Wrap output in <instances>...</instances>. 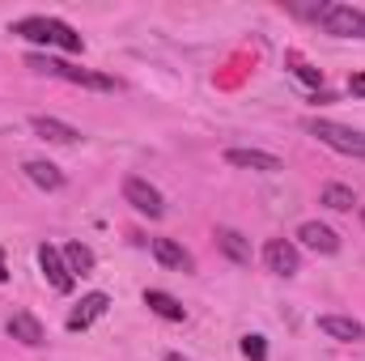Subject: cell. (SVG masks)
I'll list each match as a JSON object with an SVG mask.
<instances>
[{"label":"cell","mask_w":365,"mask_h":361,"mask_svg":"<svg viewBox=\"0 0 365 361\" xmlns=\"http://www.w3.org/2000/svg\"><path fill=\"white\" fill-rule=\"evenodd\" d=\"M13 34H21L26 43H43V47H60V51H68V56H77V51H86V43H81V34L68 26V21H60V17H21V21H13Z\"/></svg>","instance_id":"obj_1"},{"label":"cell","mask_w":365,"mask_h":361,"mask_svg":"<svg viewBox=\"0 0 365 361\" xmlns=\"http://www.w3.org/2000/svg\"><path fill=\"white\" fill-rule=\"evenodd\" d=\"M26 64L34 68V73H47V77H60V81H68V86H86V90H119L115 86V77H106V73H93V68H77V64H68V60H56V56H26Z\"/></svg>","instance_id":"obj_2"},{"label":"cell","mask_w":365,"mask_h":361,"mask_svg":"<svg viewBox=\"0 0 365 361\" xmlns=\"http://www.w3.org/2000/svg\"><path fill=\"white\" fill-rule=\"evenodd\" d=\"M306 132L319 136L327 149L365 162V132H357V128H344V123H336V119H306Z\"/></svg>","instance_id":"obj_3"},{"label":"cell","mask_w":365,"mask_h":361,"mask_svg":"<svg viewBox=\"0 0 365 361\" xmlns=\"http://www.w3.org/2000/svg\"><path fill=\"white\" fill-rule=\"evenodd\" d=\"M314 21L327 34H336V39H365V9H353V4L327 0V4H319V17Z\"/></svg>","instance_id":"obj_4"},{"label":"cell","mask_w":365,"mask_h":361,"mask_svg":"<svg viewBox=\"0 0 365 361\" xmlns=\"http://www.w3.org/2000/svg\"><path fill=\"white\" fill-rule=\"evenodd\" d=\"M123 200H128L136 213L153 217V221L166 213V200H162V191H158L149 179H136V175H132V179H123Z\"/></svg>","instance_id":"obj_5"},{"label":"cell","mask_w":365,"mask_h":361,"mask_svg":"<svg viewBox=\"0 0 365 361\" xmlns=\"http://www.w3.org/2000/svg\"><path fill=\"white\" fill-rule=\"evenodd\" d=\"M38 268H43V276H47V285H51L56 293H73L77 276L68 272V264H64V251H60V247L43 243V247H38Z\"/></svg>","instance_id":"obj_6"},{"label":"cell","mask_w":365,"mask_h":361,"mask_svg":"<svg viewBox=\"0 0 365 361\" xmlns=\"http://www.w3.org/2000/svg\"><path fill=\"white\" fill-rule=\"evenodd\" d=\"M264 264L276 276H293V272L302 268V255H297V247L289 238H268L264 243Z\"/></svg>","instance_id":"obj_7"},{"label":"cell","mask_w":365,"mask_h":361,"mask_svg":"<svg viewBox=\"0 0 365 361\" xmlns=\"http://www.w3.org/2000/svg\"><path fill=\"white\" fill-rule=\"evenodd\" d=\"M4 332L17 340V345H26V349H38L43 340H47V332H43V323L30 315V310H13L9 319H4Z\"/></svg>","instance_id":"obj_8"},{"label":"cell","mask_w":365,"mask_h":361,"mask_svg":"<svg viewBox=\"0 0 365 361\" xmlns=\"http://www.w3.org/2000/svg\"><path fill=\"white\" fill-rule=\"evenodd\" d=\"M225 162L238 166V171H259V175L284 171V162H280L276 153H264V149H225Z\"/></svg>","instance_id":"obj_9"},{"label":"cell","mask_w":365,"mask_h":361,"mask_svg":"<svg viewBox=\"0 0 365 361\" xmlns=\"http://www.w3.org/2000/svg\"><path fill=\"white\" fill-rule=\"evenodd\" d=\"M106 306H110V298H106V293H86V298L68 310L64 327H68V332H86L93 319H102V315H106Z\"/></svg>","instance_id":"obj_10"},{"label":"cell","mask_w":365,"mask_h":361,"mask_svg":"<svg viewBox=\"0 0 365 361\" xmlns=\"http://www.w3.org/2000/svg\"><path fill=\"white\" fill-rule=\"evenodd\" d=\"M297 238H302L310 251H319V255H336V251H340V234H336L331 225H323V221H302V225H297Z\"/></svg>","instance_id":"obj_11"},{"label":"cell","mask_w":365,"mask_h":361,"mask_svg":"<svg viewBox=\"0 0 365 361\" xmlns=\"http://www.w3.org/2000/svg\"><path fill=\"white\" fill-rule=\"evenodd\" d=\"M319 332L331 336V340H340V345H357V340H365V327L357 323V319H349V315H319Z\"/></svg>","instance_id":"obj_12"},{"label":"cell","mask_w":365,"mask_h":361,"mask_svg":"<svg viewBox=\"0 0 365 361\" xmlns=\"http://www.w3.org/2000/svg\"><path fill=\"white\" fill-rule=\"evenodd\" d=\"M30 128H34L43 141H51V145H77V141H81V132H77L73 123L51 119V115H34V119H30Z\"/></svg>","instance_id":"obj_13"},{"label":"cell","mask_w":365,"mask_h":361,"mask_svg":"<svg viewBox=\"0 0 365 361\" xmlns=\"http://www.w3.org/2000/svg\"><path fill=\"white\" fill-rule=\"evenodd\" d=\"M153 255H158V264H166V268L175 272H191L195 268V260H191V251L175 243V238H153Z\"/></svg>","instance_id":"obj_14"},{"label":"cell","mask_w":365,"mask_h":361,"mask_svg":"<svg viewBox=\"0 0 365 361\" xmlns=\"http://www.w3.org/2000/svg\"><path fill=\"white\" fill-rule=\"evenodd\" d=\"M145 306H149L158 319H170V323H182V319H187L182 302L175 293H166V289H145Z\"/></svg>","instance_id":"obj_15"},{"label":"cell","mask_w":365,"mask_h":361,"mask_svg":"<svg viewBox=\"0 0 365 361\" xmlns=\"http://www.w3.org/2000/svg\"><path fill=\"white\" fill-rule=\"evenodd\" d=\"M217 247L225 251V260H234V264H242V268L251 264V238H247V234L221 225V230H217Z\"/></svg>","instance_id":"obj_16"},{"label":"cell","mask_w":365,"mask_h":361,"mask_svg":"<svg viewBox=\"0 0 365 361\" xmlns=\"http://www.w3.org/2000/svg\"><path fill=\"white\" fill-rule=\"evenodd\" d=\"M26 179L34 183V187H43V191H60V187H64V171L34 158V162H26Z\"/></svg>","instance_id":"obj_17"},{"label":"cell","mask_w":365,"mask_h":361,"mask_svg":"<svg viewBox=\"0 0 365 361\" xmlns=\"http://www.w3.org/2000/svg\"><path fill=\"white\" fill-rule=\"evenodd\" d=\"M319 204L331 208V213H349V208L357 204V195H353V187H344V183H327L323 195H319Z\"/></svg>","instance_id":"obj_18"},{"label":"cell","mask_w":365,"mask_h":361,"mask_svg":"<svg viewBox=\"0 0 365 361\" xmlns=\"http://www.w3.org/2000/svg\"><path fill=\"white\" fill-rule=\"evenodd\" d=\"M64 264H68L73 276H77V272H90L93 268V251L86 247V243H68V247H64Z\"/></svg>","instance_id":"obj_19"},{"label":"cell","mask_w":365,"mask_h":361,"mask_svg":"<svg viewBox=\"0 0 365 361\" xmlns=\"http://www.w3.org/2000/svg\"><path fill=\"white\" fill-rule=\"evenodd\" d=\"M289 64H293V77H297V81H306V86H323V73L310 68L302 56H289Z\"/></svg>","instance_id":"obj_20"},{"label":"cell","mask_w":365,"mask_h":361,"mask_svg":"<svg viewBox=\"0 0 365 361\" xmlns=\"http://www.w3.org/2000/svg\"><path fill=\"white\" fill-rule=\"evenodd\" d=\"M242 357L247 361H268V345H264V336H242Z\"/></svg>","instance_id":"obj_21"},{"label":"cell","mask_w":365,"mask_h":361,"mask_svg":"<svg viewBox=\"0 0 365 361\" xmlns=\"http://www.w3.org/2000/svg\"><path fill=\"white\" fill-rule=\"evenodd\" d=\"M349 93H353V98H365V73H353V77H349Z\"/></svg>","instance_id":"obj_22"},{"label":"cell","mask_w":365,"mask_h":361,"mask_svg":"<svg viewBox=\"0 0 365 361\" xmlns=\"http://www.w3.org/2000/svg\"><path fill=\"white\" fill-rule=\"evenodd\" d=\"M9 280V264H4V251H0V285Z\"/></svg>","instance_id":"obj_23"},{"label":"cell","mask_w":365,"mask_h":361,"mask_svg":"<svg viewBox=\"0 0 365 361\" xmlns=\"http://www.w3.org/2000/svg\"><path fill=\"white\" fill-rule=\"evenodd\" d=\"M361 221H365V208H361Z\"/></svg>","instance_id":"obj_24"}]
</instances>
